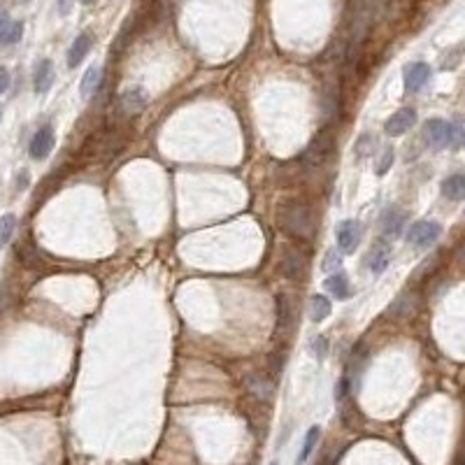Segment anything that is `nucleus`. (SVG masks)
<instances>
[{
	"mask_svg": "<svg viewBox=\"0 0 465 465\" xmlns=\"http://www.w3.org/2000/svg\"><path fill=\"white\" fill-rule=\"evenodd\" d=\"M100 77H103V68L100 66H91L84 75H82V82H79V95L82 98L88 100L95 91H98Z\"/></svg>",
	"mask_w": 465,
	"mask_h": 465,
	"instance_id": "nucleus-17",
	"label": "nucleus"
},
{
	"mask_svg": "<svg viewBox=\"0 0 465 465\" xmlns=\"http://www.w3.org/2000/svg\"><path fill=\"white\" fill-rule=\"evenodd\" d=\"M337 249L342 254H354L361 242V224L356 219H345L335 226Z\"/></svg>",
	"mask_w": 465,
	"mask_h": 465,
	"instance_id": "nucleus-5",
	"label": "nucleus"
},
{
	"mask_svg": "<svg viewBox=\"0 0 465 465\" xmlns=\"http://www.w3.org/2000/svg\"><path fill=\"white\" fill-rule=\"evenodd\" d=\"M149 103V93L142 86H129L119 95V107L126 114H140Z\"/></svg>",
	"mask_w": 465,
	"mask_h": 465,
	"instance_id": "nucleus-12",
	"label": "nucleus"
},
{
	"mask_svg": "<svg viewBox=\"0 0 465 465\" xmlns=\"http://www.w3.org/2000/svg\"><path fill=\"white\" fill-rule=\"evenodd\" d=\"M330 314H333V303H330L326 296H312L310 319L314 323H321V321H326Z\"/></svg>",
	"mask_w": 465,
	"mask_h": 465,
	"instance_id": "nucleus-20",
	"label": "nucleus"
},
{
	"mask_svg": "<svg viewBox=\"0 0 465 465\" xmlns=\"http://www.w3.org/2000/svg\"><path fill=\"white\" fill-rule=\"evenodd\" d=\"M319 439H321V428H319V426H312V428L305 433V437H303V447H301V451H298L296 465H305V463L310 461L312 451L316 449Z\"/></svg>",
	"mask_w": 465,
	"mask_h": 465,
	"instance_id": "nucleus-19",
	"label": "nucleus"
},
{
	"mask_svg": "<svg viewBox=\"0 0 465 465\" xmlns=\"http://www.w3.org/2000/svg\"><path fill=\"white\" fill-rule=\"evenodd\" d=\"M21 35H23V21H12L5 12H0V44L12 47V44L21 40Z\"/></svg>",
	"mask_w": 465,
	"mask_h": 465,
	"instance_id": "nucleus-15",
	"label": "nucleus"
},
{
	"mask_svg": "<svg viewBox=\"0 0 465 465\" xmlns=\"http://www.w3.org/2000/svg\"><path fill=\"white\" fill-rule=\"evenodd\" d=\"M424 140L428 142V146H433V149L451 146V140H454L451 124L444 119H428L424 124Z\"/></svg>",
	"mask_w": 465,
	"mask_h": 465,
	"instance_id": "nucleus-3",
	"label": "nucleus"
},
{
	"mask_svg": "<svg viewBox=\"0 0 465 465\" xmlns=\"http://www.w3.org/2000/svg\"><path fill=\"white\" fill-rule=\"evenodd\" d=\"M442 196L447 200H463L465 198V175H451L442 182Z\"/></svg>",
	"mask_w": 465,
	"mask_h": 465,
	"instance_id": "nucleus-21",
	"label": "nucleus"
},
{
	"mask_svg": "<svg viewBox=\"0 0 465 465\" xmlns=\"http://www.w3.org/2000/svg\"><path fill=\"white\" fill-rule=\"evenodd\" d=\"M282 272H284V277L293 279V282H301L305 277V272H307V256H303V252L296 249V247H284Z\"/></svg>",
	"mask_w": 465,
	"mask_h": 465,
	"instance_id": "nucleus-6",
	"label": "nucleus"
},
{
	"mask_svg": "<svg viewBox=\"0 0 465 465\" xmlns=\"http://www.w3.org/2000/svg\"><path fill=\"white\" fill-rule=\"evenodd\" d=\"M393 158H396V154H393V149H391V146H386V149L377 156V163H374V173H377L379 177H384V175L388 173V170H391Z\"/></svg>",
	"mask_w": 465,
	"mask_h": 465,
	"instance_id": "nucleus-26",
	"label": "nucleus"
},
{
	"mask_svg": "<svg viewBox=\"0 0 465 465\" xmlns=\"http://www.w3.org/2000/svg\"><path fill=\"white\" fill-rule=\"evenodd\" d=\"M93 47V35L91 33H79L75 37V42L68 49V68H77L82 61L86 59L88 52Z\"/></svg>",
	"mask_w": 465,
	"mask_h": 465,
	"instance_id": "nucleus-13",
	"label": "nucleus"
},
{
	"mask_svg": "<svg viewBox=\"0 0 465 465\" xmlns=\"http://www.w3.org/2000/svg\"><path fill=\"white\" fill-rule=\"evenodd\" d=\"M249 388H252V393L256 398H267V396H272V391H275V384L267 379V374H265V377H263V374H252V377H249Z\"/></svg>",
	"mask_w": 465,
	"mask_h": 465,
	"instance_id": "nucleus-22",
	"label": "nucleus"
},
{
	"mask_svg": "<svg viewBox=\"0 0 465 465\" xmlns=\"http://www.w3.org/2000/svg\"><path fill=\"white\" fill-rule=\"evenodd\" d=\"M17 231V216L15 214H3L0 216V249L12 240V235Z\"/></svg>",
	"mask_w": 465,
	"mask_h": 465,
	"instance_id": "nucleus-24",
	"label": "nucleus"
},
{
	"mask_svg": "<svg viewBox=\"0 0 465 465\" xmlns=\"http://www.w3.org/2000/svg\"><path fill=\"white\" fill-rule=\"evenodd\" d=\"M381 5H384V0H356L354 17H352V44L354 47L366 40L368 30L372 28Z\"/></svg>",
	"mask_w": 465,
	"mask_h": 465,
	"instance_id": "nucleus-2",
	"label": "nucleus"
},
{
	"mask_svg": "<svg viewBox=\"0 0 465 465\" xmlns=\"http://www.w3.org/2000/svg\"><path fill=\"white\" fill-rule=\"evenodd\" d=\"M0 119H3V110H0Z\"/></svg>",
	"mask_w": 465,
	"mask_h": 465,
	"instance_id": "nucleus-32",
	"label": "nucleus"
},
{
	"mask_svg": "<svg viewBox=\"0 0 465 465\" xmlns=\"http://www.w3.org/2000/svg\"><path fill=\"white\" fill-rule=\"evenodd\" d=\"M340 265H342V252L328 249L321 260V270L326 272V275H335V272H340Z\"/></svg>",
	"mask_w": 465,
	"mask_h": 465,
	"instance_id": "nucleus-25",
	"label": "nucleus"
},
{
	"mask_svg": "<svg viewBox=\"0 0 465 465\" xmlns=\"http://www.w3.org/2000/svg\"><path fill=\"white\" fill-rule=\"evenodd\" d=\"M52 84H54V63L49 59L37 61V66L33 70V88H35V93L44 95L49 88H52Z\"/></svg>",
	"mask_w": 465,
	"mask_h": 465,
	"instance_id": "nucleus-14",
	"label": "nucleus"
},
{
	"mask_svg": "<svg viewBox=\"0 0 465 465\" xmlns=\"http://www.w3.org/2000/svg\"><path fill=\"white\" fill-rule=\"evenodd\" d=\"M279 301L284 303V310H289V298H279ZM289 319H291V316L286 314V312H284V316H279V321H282V323H289Z\"/></svg>",
	"mask_w": 465,
	"mask_h": 465,
	"instance_id": "nucleus-29",
	"label": "nucleus"
},
{
	"mask_svg": "<svg viewBox=\"0 0 465 465\" xmlns=\"http://www.w3.org/2000/svg\"><path fill=\"white\" fill-rule=\"evenodd\" d=\"M414 124H417V112H414L412 107H403V110H398L396 114H391V117L386 119L384 131L386 135L398 137V135H405Z\"/></svg>",
	"mask_w": 465,
	"mask_h": 465,
	"instance_id": "nucleus-11",
	"label": "nucleus"
},
{
	"mask_svg": "<svg viewBox=\"0 0 465 465\" xmlns=\"http://www.w3.org/2000/svg\"><path fill=\"white\" fill-rule=\"evenodd\" d=\"M307 349H310V354L314 356L316 363H323V361H326L328 352H330V342H328L326 335H316V337H312V340H310Z\"/></svg>",
	"mask_w": 465,
	"mask_h": 465,
	"instance_id": "nucleus-23",
	"label": "nucleus"
},
{
	"mask_svg": "<svg viewBox=\"0 0 465 465\" xmlns=\"http://www.w3.org/2000/svg\"><path fill=\"white\" fill-rule=\"evenodd\" d=\"M366 265L374 277L384 275L386 267L391 265V247H388V242H384V240L374 242V247L368 252V256H366Z\"/></svg>",
	"mask_w": 465,
	"mask_h": 465,
	"instance_id": "nucleus-10",
	"label": "nucleus"
},
{
	"mask_svg": "<svg viewBox=\"0 0 465 465\" xmlns=\"http://www.w3.org/2000/svg\"><path fill=\"white\" fill-rule=\"evenodd\" d=\"M56 144V133H54V126L44 124L42 129L35 131L33 140H30V146H28V154L30 158H35V161H44L49 154H52Z\"/></svg>",
	"mask_w": 465,
	"mask_h": 465,
	"instance_id": "nucleus-7",
	"label": "nucleus"
},
{
	"mask_svg": "<svg viewBox=\"0 0 465 465\" xmlns=\"http://www.w3.org/2000/svg\"><path fill=\"white\" fill-rule=\"evenodd\" d=\"M354 151H356V158H366V156H370V154H374V137L372 135H361L359 137V142L354 144Z\"/></svg>",
	"mask_w": 465,
	"mask_h": 465,
	"instance_id": "nucleus-27",
	"label": "nucleus"
},
{
	"mask_svg": "<svg viewBox=\"0 0 465 465\" xmlns=\"http://www.w3.org/2000/svg\"><path fill=\"white\" fill-rule=\"evenodd\" d=\"M428 79H430V66L424 61L410 63L403 73V82H405L407 93H419L426 84H428Z\"/></svg>",
	"mask_w": 465,
	"mask_h": 465,
	"instance_id": "nucleus-9",
	"label": "nucleus"
},
{
	"mask_svg": "<svg viewBox=\"0 0 465 465\" xmlns=\"http://www.w3.org/2000/svg\"><path fill=\"white\" fill-rule=\"evenodd\" d=\"M59 10H61V15H66V12H68V0H59Z\"/></svg>",
	"mask_w": 465,
	"mask_h": 465,
	"instance_id": "nucleus-30",
	"label": "nucleus"
},
{
	"mask_svg": "<svg viewBox=\"0 0 465 465\" xmlns=\"http://www.w3.org/2000/svg\"><path fill=\"white\" fill-rule=\"evenodd\" d=\"M270 465H277V461H272V463H270Z\"/></svg>",
	"mask_w": 465,
	"mask_h": 465,
	"instance_id": "nucleus-33",
	"label": "nucleus"
},
{
	"mask_svg": "<svg viewBox=\"0 0 465 465\" xmlns=\"http://www.w3.org/2000/svg\"><path fill=\"white\" fill-rule=\"evenodd\" d=\"M326 291L330 296L340 298V301H347V298H352V282H349L345 272H335V275H328L326 279Z\"/></svg>",
	"mask_w": 465,
	"mask_h": 465,
	"instance_id": "nucleus-16",
	"label": "nucleus"
},
{
	"mask_svg": "<svg viewBox=\"0 0 465 465\" xmlns=\"http://www.w3.org/2000/svg\"><path fill=\"white\" fill-rule=\"evenodd\" d=\"M405 226H407V212H403L400 207H386L379 216V228L386 240L400 238Z\"/></svg>",
	"mask_w": 465,
	"mask_h": 465,
	"instance_id": "nucleus-8",
	"label": "nucleus"
},
{
	"mask_svg": "<svg viewBox=\"0 0 465 465\" xmlns=\"http://www.w3.org/2000/svg\"><path fill=\"white\" fill-rule=\"evenodd\" d=\"M279 228L293 240L310 242L316 235V226H319V219H316L314 207L310 205L307 200L301 198H289L279 205L277 212Z\"/></svg>",
	"mask_w": 465,
	"mask_h": 465,
	"instance_id": "nucleus-1",
	"label": "nucleus"
},
{
	"mask_svg": "<svg viewBox=\"0 0 465 465\" xmlns=\"http://www.w3.org/2000/svg\"><path fill=\"white\" fill-rule=\"evenodd\" d=\"M414 310H417V296H414L412 291H403L396 301H393L391 307H388V314L403 319V316H410Z\"/></svg>",
	"mask_w": 465,
	"mask_h": 465,
	"instance_id": "nucleus-18",
	"label": "nucleus"
},
{
	"mask_svg": "<svg viewBox=\"0 0 465 465\" xmlns=\"http://www.w3.org/2000/svg\"><path fill=\"white\" fill-rule=\"evenodd\" d=\"M8 88H10V73H8V68L0 66V95L8 91Z\"/></svg>",
	"mask_w": 465,
	"mask_h": 465,
	"instance_id": "nucleus-28",
	"label": "nucleus"
},
{
	"mask_svg": "<svg viewBox=\"0 0 465 465\" xmlns=\"http://www.w3.org/2000/svg\"><path fill=\"white\" fill-rule=\"evenodd\" d=\"M439 235H442V226L437 221H417L407 228L405 238L412 247H430L433 242L439 240Z\"/></svg>",
	"mask_w": 465,
	"mask_h": 465,
	"instance_id": "nucleus-4",
	"label": "nucleus"
},
{
	"mask_svg": "<svg viewBox=\"0 0 465 465\" xmlns=\"http://www.w3.org/2000/svg\"><path fill=\"white\" fill-rule=\"evenodd\" d=\"M82 3H84V5H91V3H95V0H82Z\"/></svg>",
	"mask_w": 465,
	"mask_h": 465,
	"instance_id": "nucleus-31",
	"label": "nucleus"
}]
</instances>
